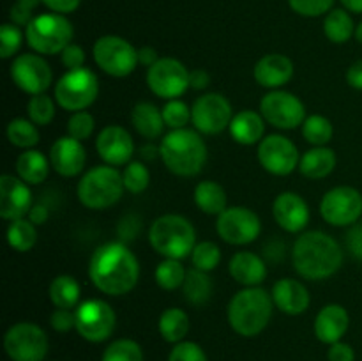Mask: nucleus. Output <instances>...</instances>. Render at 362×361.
I'll list each match as a JSON object with an SVG mask.
<instances>
[{"mask_svg":"<svg viewBox=\"0 0 362 361\" xmlns=\"http://www.w3.org/2000/svg\"><path fill=\"white\" fill-rule=\"evenodd\" d=\"M88 276L95 289L108 296H124L140 278L138 258L124 243H106L94 251Z\"/></svg>","mask_w":362,"mask_h":361,"instance_id":"nucleus-1","label":"nucleus"},{"mask_svg":"<svg viewBox=\"0 0 362 361\" xmlns=\"http://www.w3.org/2000/svg\"><path fill=\"white\" fill-rule=\"evenodd\" d=\"M293 268L306 280H325L336 275L343 264L338 241L320 230H311L297 237L292 250Z\"/></svg>","mask_w":362,"mask_h":361,"instance_id":"nucleus-2","label":"nucleus"},{"mask_svg":"<svg viewBox=\"0 0 362 361\" xmlns=\"http://www.w3.org/2000/svg\"><path fill=\"white\" fill-rule=\"evenodd\" d=\"M159 156L172 173L193 177L200 173L207 163V145L197 131L187 127L172 130L161 138Z\"/></svg>","mask_w":362,"mask_h":361,"instance_id":"nucleus-3","label":"nucleus"},{"mask_svg":"<svg viewBox=\"0 0 362 361\" xmlns=\"http://www.w3.org/2000/svg\"><path fill=\"white\" fill-rule=\"evenodd\" d=\"M274 301L262 287H246L232 297L228 304V322L240 336H257L267 328Z\"/></svg>","mask_w":362,"mask_h":361,"instance_id":"nucleus-4","label":"nucleus"},{"mask_svg":"<svg viewBox=\"0 0 362 361\" xmlns=\"http://www.w3.org/2000/svg\"><path fill=\"white\" fill-rule=\"evenodd\" d=\"M148 243L165 258H186L197 246V232L189 219L179 214H163L148 229Z\"/></svg>","mask_w":362,"mask_h":361,"instance_id":"nucleus-5","label":"nucleus"},{"mask_svg":"<svg viewBox=\"0 0 362 361\" xmlns=\"http://www.w3.org/2000/svg\"><path fill=\"white\" fill-rule=\"evenodd\" d=\"M126 186H124L122 172L110 165L94 166L87 170L85 176L78 183V200L87 209L101 211L112 207L113 204L122 198Z\"/></svg>","mask_w":362,"mask_h":361,"instance_id":"nucleus-6","label":"nucleus"},{"mask_svg":"<svg viewBox=\"0 0 362 361\" xmlns=\"http://www.w3.org/2000/svg\"><path fill=\"white\" fill-rule=\"evenodd\" d=\"M74 28L64 14L42 13L25 27L28 46L39 55H57L71 45Z\"/></svg>","mask_w":362,"mask_h":361,"instance_id":"nucleus-7","label":"nucleus"},{"mask_svg":"<svg viewBox=\"0 0 362 361\" xmlns=\"http://www.w3.org/2000/svg\"><path fill=\"white\" fill-rule=\"evenodd\" d=\"M99 94V80L88 67L67 71L55 85V101L67 112L87 110Z\"/></svg>","mask_w":362,"mask_h":361,"instance_id":"nucleus-8","label":"nucleus"},{"mask_svg":"<svg viewBox=\"0 0 362 361\" xmlns=\"http://www.w3.org/2000/svg\"><path fill=\"white\" fill-rule=\"evenodd\" d=\"M95 64L103 73L115 78H124L138 67V50L120 35H101L92 48Z\"/></svg>","mask_w":362,"mask_h":361,"instance_id":"nucleus-9","label":"nucleus"},{"mask_svg":"<svg viewBox=\"0 0 362 361\" xmlns=\"http://www.w3.org/2000/svg\"><path fill=\"white\" fill-rule=\"evenodd\" d=\"M76 326L74 329L83 340L101 343L115 331V310L103 299H87L74 308Z\"/></svg>","mask_w":362,"mask_h":361,"instance_id":"nucleus-10","label":"nucleus"},{"mask_svg":"<svg viewBox=\"0 0 362 361\" xmlns=\"http://www.w3.org/2000/svg\"><path fill=\"white\" fill-rule=\"evenodd\" d=\"M4 349L13 361H42L48 354V336L34 322H18L7 329Z\"/></svg>","mask_w":362,"mask_h":361,"instance_id":"nucleus-11","label":"nucleus"},{"mask_svg":"<svg viewBox=\"0 0 362 361\" xmlns=\"http://www.w3.org/2000/svg\"><path fill=\"white\" fill-rule=\"evenodd\" d=\"M147 85L158 98L179 99L189 88V71L180 60L163 57L147 69Z\"/></svg>","mask_w":362,"mask_h":361,"instance_id":"nucleus-12","label":"nucleus"},{"mask_svg":"<svg viewBox=\"0 0 362 361\" xmlns=\"http://www.w3.org/2000/svg\"><path fill=\"white\" fill-rule=\"evenodd\" d=\"M233 119L232 105L219 92L200 96L191 106V122L202 134H219L230 127Z\"/></svg>","mask_w":362,"mask_h":361,"instance_id":"nucleus-13","label":"nucleus"},{"mask_svg":"<svg viewBox=\"0 0 362 361\" xmlns=\"http://www.w3.org/2000/svg\"><path fill=\"white\" fill-rule=\"evenodd\" d=\"M320 214L329 225H356L362 216V195L352 186H336L324 195Z\"/></svg>","mask_w":362,"mask_h":361,"instance_id":"nucleus-14","label":"nucleus"},{"mask_svg":"<svg viewBox=\"0 0 362 361\" xmlns=\"http://www.w3.org/2000/svg\"><path fill=\"white\" fill-rule=\"evenodd\" d=\"M260 113L278 130H296L306 120V108L297 96L286 91H272L260 101Z\"/></svg>","mask_w":362,"mask_h":361,"instance_id":"nucleus-15","label":"nucleus"},{"mask_svg":"<svg viewBox=\"0 0 362 361\" xmlns=\"http://www.w3.org/2000/svg\"><path fill=\"white\" fill-rule=\"evenodd\" d=\"M216 230L225 243L243 246L258 239L262 232V223L257 212L243 205H235V207H226L218 216Z\"/></svg>","mask_w":362,"mask_h":361,"instance_id":"nucleus-16","label":"nucleus"},{"mask_svg":"<svg viewBox=\"0 0 362 361\" xmlns=\"http://www.w3.org/2000/svg\"><path fill=\"white\" fill-rule=\"evenodd\" d=\"M11 80L27 94H45L53 81L49 64L39 53H21L11 64Z\"/></svg>","mask_w":362,"mask_h":361,"instance_id":"nucleus-17","label":"nucleus"},{"mask_svg":"<svg viewBox=\"0 0 362 361\" xmlns=\"http://www.w3.org/2000/svg\"><path fill=\"white\" fill-rule=\"evenodd\" d=\"M258 161L272 176H288L299 166V149L283 134H269L258 144Z\"/></svg>","mask_w":362,"mask_h":361,"instance_id":"nucleus-18","label":"nucleus"},{"mask_svg":"<svg viewBox=\"0 0 362 361\" xmlns=\"http://www.w3.org/2000/svg\"><path fill=\"white\" fill-rule=\"evenodd\" d=\"M95 149L103 161L110 166H122L131 161L134 154V142L129 131L122 126H106L95 138Z\"/></svg>","mask_w":362,"mask_h":361,"instance_id":"nucleus-19","label":"nucleus"},{"mask_svg":"<svg viewBox=\"0 0 362 361\" xmlns=\"http://www.w3.org/2000/svg\"><path fill=\"white\" fill-rule=\"evenodd\" d=\"M32 207V191L25 180L9 173L0 177V216L4 219L25 218Z\"/></svg>","mask_w":362,"mask_h":361,"instance_id":"nucleus-20","label":"nucleus"},{"mask_svg":"<svg viewBox=\"0 0 362 361\" xmlns=\"http://www.w3.org/2000/svg\"><path fill=\"white\" fill-rule=\"evenodd\" d=\"M272 214L276 223L290 234L300 232L310 223V207L306 200L293 191H283L276 197Z\"/></svg>","mask_w":362,"mask_h":361,"instance_id":"nucleus-21","label":"nucleus"},{"mask_svg":"<svg viewBox=\"0 0 362 361\" xmlns=\"http://www.w3.org/2000/svg\"><path fill=\"white\" fill-rule=\"evenodd\" d=\"M87 152L83 144L73 137H62L53 142L49 149V163L53 170L62 177H76L83 172Z\"/></svg>","mask_w":362,"mask_h":361,"instance_id":"nucleus-22","label":"nucleus"},{"mask_svg":"<svg viewBox=\"0 0 362 361\" xmlns=\"http://www.w3.org/2000/svg\"><path fill=\"white\" fill-rule=\"evenodd\" d=\"M255 80L265 88H274L288 84L293 76V62L283 53H267L255 66Z\"/></svg>","mask_w":362,"mask_h":361,"instance_id":"nucleus-23","label":"nucleus"},{"mask_svg":"<svg viewBox=\"0 0 362 361\" xmlns=\"http://www.w3.org/2000/svg\"><path fill=\"white\" fill-rule=\"evenodd\" d=\"M349 326L350 315L341 304H325L315 319V335L322 343L332 345L341 342L345 333L349 331Z\"/></svg>","mask_w":362,"mask_h":361,"instance_id":"nucleus-24","label":"nucleus"},{"mask_svg":"<svg viewBox=\"0 0 362 361\" xmlns=\"http://www.w3.org/2000/svg\"><path fill=\"white\" fill-rule=\"evenodd\" d=\"M272 301L286 315H300L310 306V292L306 287L293 278L278 280L272 287Z\"/></svg>","mask_w":362,"mask_h":361,"instance_id":"nucleus-25","label":"nucleus"},{"mask_svg":"<svg viewBox=\"0 0 362 361\" xmlns=\"http://www.w3.org/2000/svg\"><path fill=\"white\" fill-rule=\"evenodd\" d=\"M230 275L244 287H258L267 276V265L253 251H239L230 260Z\"/></svg>","mask_w":362,"mask_h":361,"instance_id":"nucleus-26","label":"nucleus"},{"mask_svg":"<svg viewBox=\"0 0 362 361\" xmlns=\"http://www.w3.org/2000/svg\"><path fill=\"white\" fill-rule=\"evenodd\" d=\"M233 140L240 145H255L264 140L265 119L253 110H243L233 115L228 127Z\"/></svg>","mask_w":362,"mask_h":361,"instance_id":"nucleus-27","label":"nucleus"},{"mask_svg":"<svg viewBox=\"0 0 362 361\" xmlns=\"http://www.w3.org/2000/svg\"><path fill=\"white\" fill-rule=\"evenodd\" d=\"M131 122H133L138 134H141L147 140H156V138L161 137L166 126L161 110L148 101L134 105L133 112H131Z\"/></svg>","mask_w":362,"mask_h":361,"instance_id":"nucleus-28","label":"nucleus"},{"mask_svg":"<svg viewBox=\"0 0 362 361\" xmlns=\"http://www.w3.org/2000/svg\"><path fill=\"white\" fill-rule=\"evenodd\" d=\"M338 158L331 147H313L300 156L299 170L308 179H324L334 170Z\"/></svg>","mask_w":362,"mask_h":361,"instance_id":"nucleus-29","label":"nucleus"},{"mask_svg":"<svg viewBox=\"0 0 362 361\" xmlns=\"http://www.w3.org/2000/svg\"><path fill=\"white\" fill-rule=\"evenodd\" d=\"M49 159L35 149H27L21 152L16 159V173L21 180L30 186V184H41L48 177L49 172Z\"/></svg>","mask_w":362,"mask_h":361,"instance_id":"nucleus-30","label":"nucleus"},{"mask_svg":"<svg viewBox=\"0 0 362 361\" xmlns=\"http://www.w3.org/2000/svg\"><path fill=\"white\" fill-rule=\"evenodd\" d=\"M226 191L216 180H202L194 188V204L205 214L219 216L226 209Z\"/></svg>","mask_w":362,"mask_h":361,"instance_id":"nucleus-31","label":"nucleus"},{"mask_svg":"<svg viewBox=\"0 0 362 361\" xmlns=\"http://www.w3.org/2000/svg\"><path fill=\"white\" fill-rule=\"evenodd\" d=\"M324 34L329 41L336 42V45L350 41L352 35L356 34V23L352 20V14L343 7L329 11L324 20Z\"/></svg>","mask_w":362,"mask_h":361,"instance_id":"nucleus-32","label":"nucleus"},{"mask_svg":"<svg viewBox=\"0 0 362 361\" xmlns=\"http://www.w3.org/2000/svg\"><path fill=\"white\" fill-rule=\"evenodd\" d=\"M158 328L163 340L175 345L186 338L187 331H189V317L180 308H166L159 317Z\"/></svg>","mask_w":362,"mask_h":361,"instance_id":"nucleus-33","label":"nucleus"},{"mask_svg":"<svg viewBox=\"0 0 362 361\" xmlns=\"http://www.w3.org/2000/svg\"><path fill=\"white\" fill-rule=\"evenodd\" d=\"M80 294V283L76 282L74 276L60 275L57 278H53V282L49 283V299H52L55 308L73 310V308L78 306Z\"/></svg>","mask_w":362,"mask_h":361,"instance_id":"nucleus-34","label":"nucleus"},{"mask_svg":"<svg viewBox=\"0 0 362 361\" xmlns=\"http://www.w3.org/2000/svg\"><path fill=\"white\" fill-rule=\"evenodd\" d=\"M7 243L13 250L25 253L37 243V229L28 218L14 219L7 227Z\"/></svg>","mask_w":362,"mask_h":361,"instance_id":"nucleus-35","label":"nucleus"},{"mask_svg":"<svg viewBox=\"0 0 362 361\" xmlns=\"http://www.w3.org/2000/svg\"><path fill=\"white\" fill-rule=\"evenodd\" d=\"M184 297L189 301L191 304H205L212 294V282L205 271L193 268L187 271L186 282L182 285Z\"/></svg>","mask_w":362,"mask_h":361,"instance_id":"nucleus-36","label":"nucleus"},{"mask_svg":"<svg viewBox=\"0 0 362 361\" xmlns=\"http://www.w3.org/2000/svg\"><path fill=\"white\" fill-rule=\"evenodd\" d=\"M332 134H334V127H332V122L327 117L313 113V115L306 117V120L303 122L304 140L310 142L315 147L327 145L332 140Z\"/></svg>","mask_w":362,"mask_h":361,"instance_id":"nucleus-37","label":"nucleus"},{"mask_svg":"<svg viewBox=\"0 0 362 361\" xmlns=\"http://www.w3.org/2000/svg\"><path fill=\"white\" fill-rule=\"evenodd\" d=\"M7 140L27 151L39 144V130L30 119H13L7 124Z\"/></svg>","mask_w":362,"mask_h":361,"instance_id":"nucleus-38","label":"nucleus"},{"mask_svg":"<svg viewBox=\"0 0 362 361\" xmlns=\"http://www.w3.org/2000/svg\"><path fill=\"white\" fill-rule=\"evenodd\" d=\"M187 271L184 269V265L180 264V260L175 258H165L161 264L156 268V283H158L161 289L165 290H177L184 285L186 282Z\"/></svg>","mask_w":362,"mask_h":361,"instance_id":"nucleus-39","label":"nucleus"},{"mask_svg":"<svg viewBox=\"0 0 362 361\" xmlns=\"http://www.w3.org/2000/svg\"><path fill=\"white\" fill-rule=\"evenodd\" d=\"M101 361H144V350L134 340L119 338L106 347Z\"/></svg>","mask_w":362,"mask_h":361,"instance_id":"nucleus-40","label":"nucleus"},{"mask_svg":"<svg viewBox=\"0 0 362 361\" xmlns=\"http://www.w3.org/2000/svg\"><path fill=\"white\" fill-rule=\"evenodd\" d=\"M28 119L35 126H48L55 117V98L46 94H35L27 103Z\"/></svg>","mask_w":362,"mask_h":361,"instance_id":"nucleus-41","label":"nucleus"},{"mask_svg":"<svg viewBox=\"0 0 362 361\" xmlns=\"http://www.w3.org/2000/svg\"><path fill=\"white\" fill-rule=\"evenodd\" d=\"M191 262H193V268L200 269V271H214L221 262V250L212 241H202L194 246L193 253H191Z\"/></svg>","mask_w":362,"mask_h":361,"instance_id":"nucleus-42","label":"nucleus"},{"mask_svg":"<svg viewBox=\"0 0 362 361\" xmlns=\"http://www.w3.org/2000/svg\"><path fill=\"white\" fill-rule=\"evenodd\" d=\"M122 179L126 190L129 193L138 195L147 190L148 183H151V172L141 161H129L124 168Z\"/></svg>","mask_w":362,"mask_h":361,"instance_id":"nucleus-43","label":"nucleus"},{"mask_svg":"<svg viewBox=\"0 0 362 361\" xmlns=\"http://www.w3.org/2000/svg\"><path fill=\"white\" fill-rule=\"evenodd\" d=\"M163 119L170 130H182L191 120V108L180 99H170L163 106Z\"/></svg>","mask_w":362,"mask_h":361,"instance_id":"nucleus-44","label":"nucleus"},{"mask_svg":"<svg viewBox=\"0 0 362 361\" xmlns=\"http://www.w3.org/2000/svg\"><path fill=\"white\" fill-rule=\"evenodd\" d=\"M95 127V120L87 110H81V112H73L71 113L69 120H67V134L76 140L83 142L87 138L92 137Z\"/></svg>","mask_w":362,"mask_h":361,"instance_id":"nucleus-45","label":"nucleus"},{"mask_svg":"<svg viewBox=\"0 0 362 361\" xmlns=\"http://www.w3.org/2000/svg\"><path fill=\"white\" fill-rule=\"evenodd\" d=\"M23 42V32L18 25L4 23L0 27V57L2 59H11L14 53L20 50Z\"/></svg>","mask_w":362,"mask_h":361,"instance_id":"nucleus-46","label":"nucleus"},{"mask_svg":"<svg viewBox=\"0 0 362 361\" xmlns=\"http://www.w3.org/2000/svg\"><path fill=\"white\" fill-rule=\"evenodd\" d=\"M334 2L336 0H288V6L300 16L317 18L334 9Z\"/></svg>","mask_w":362,"mask_h":361,"instance_id":"nucleus-47","label":"nucleus"},{"mask_svg":"<svg viewBox=\"0 0 362 361\" xmlns=\"http://www.w3.org/2000/svg\"><path fill=\"white\" fill-rule=\"evenodd\" d=\"M39 4H42L41 0H14L9 11L11 23L18 27H27L34 20V11L37 9Z\"/></svg>","mask_w":362,"mask_h":361,"instance_id":"nucleus-48","label":"nucleus"},{"mask_svg":"<svg viewBox=\"0 0 362 361\" xmlns=\"http://www.w3.org/2000/svg\"><path fill=\"white\" fill-rule=\"evenodd\" d=\"M168 361H209L207 354L198 343L194 342H179L170 350Z\"/></svg>","mask_w":362,"mask_h":361,"instance_id":"nucleus-49","label":"nucleus"},{"mask_svg":"<svg viewBox=\"0 0 362 361\" xmlns=\"http://www.w3.org/2000/svg\"><path fill=\"white\" fill-rule=\"evenodd\" d=\"M49 324L55 331L67 333L76 326V319H74V311L67 310V308H55L49 317Z\"/></svg>","mask_w":362,"mask_h":361,"instance_id":"nucleus-50","label":"nucleus"},{"mask_svg":"<svg viewBox=\"0 0 362 361\" xmlns=\"http://www.w3.org/2000/svg\"><path fill=\"white\" fill-rule=\"evenodd\" d=\"M60 60H62L64 67L67 71H74V69H81L85 64V52L80 45H74L71 42L62 53H60Z\"/></svg>","mask_w":362,"mask_h":361,"instance_id":"nucleus-51","label":"nucleus"},{"mask_svg":"<svg viewBox=\"0 0 362 361\" xmlns=\"http://www.w3.org/2000/svg\"><path fill=\"white\" fill-rule=\"evenodd\" d=\"M329 361H356V350L345 342H336L329 347Z\"/></svg>","mask_w":362,"mask_h":361,"instance_id":"nucleus-52","label":"nucleus"},{"mask_svg":"<svg viewBox=\"0 0 362 361\" xmlns=\"http://www.w3.org/2000/svg\"><path fill=\"white\" fill-rule=\"evenodd\" d=\"M346 246L354 257L362 260V223H356L346 234Z\"/></svg>","mask_w":362,"mask_h":361,"instance_id":"nucleus-53","label":"nucleus"},{"mask_svg":"<svg viewBox=\"0 0 362 361\" xmlns=\"http://www.w3.org/2000/svg\"><path fill=\"white\" fill-rule=\"evenodd\" d=\"M42 6L48 7L52 13H57V14H71L74 13V11L80 7L81 0H41Z\"/></svg>","mask_w":362,"mask_h":361,"instance_id":"nucleus-54","label":"nucleus"},{"mask_svg":"<svg viewBox=\"0 0 362 361\" xmlns=\"http://www.w3.org/2000/svg\"><path fill=\"white\" fill-rule=\"evenodd\" d=\"M346 81L350 87L362 91V60H356L346 71Z\"/></svg>","mask_w":362,"mask_h":361,"instance_id":"nucleus-55","label":"nucleus"},{"mask_svg":"<svg viewBox=\"0 0 362 361\" xmlns=\"http://www.w3.org/2000/svg\"><path fill=\"white\" fill-rule=\"evenodd\" d=\"M211 81V76L205 69H194L189 71V87L194 88V91H202L205 88Z\"/></svg>","mask_w":362,"mask_h":361,"instance_id":"nucleus-56","label":"nucleus"},{"mask_svg":"<svg viewBox=\"0 0 362 361\" xmlns=\"http://www.w3.org/2000/svg\"><path fill=\"white\" fill-rule=\"evenodd\" d=\"M138 60H140L141 66H145L148 69V67L154 66L159 60L158 52H156V48H152V46H141V48L138 50Z\"/></svg>","mask_w":362,"mask_h":361,"instance_id":"nucleus-57","label":"nucleus"},{"mask_svg":"<svg viewBox=\"0 0 362 361\" xmlns=\"http://www.w3.org/2000/svg\"><path fill=\"white\" fill-rule=\"evenodd\" d=\"M28 219H30L35 227L45 225V223L48 222V209L41 204L34 205V207L30 209V212H28Z\"/></svg>","mask_w":362,"mask_h":361,"instance_id":"nucleus-58","label":"nucleus"},{"mask_svg":"<svg viewBox=\"0 0 362 361\" xmlns=\"http://www.w3.org/2000/svg\"><path fill=\"white\" fill-rule=\"evenodd\" d=\"M343 6V9H346L349 13L354 14H362V0H339Z\"/></svg>","mask_w":362,"mask_h":361,"instance_id":"nucleus-59","label":"nucleus"},{"mask_svg":"<svg viewBox=\"0 0 362 361\" xmlns=\"http://www.w3.org/2000/svg\"><path fill=\"white\" fill-rule=\"evenodd\" d=\"M156 156H159V147H154V145H145V147H141V158L154 159Z\"/></svg>","mask_w":362,"mask_h":361,"instance_id":"nucleus-60","label":"nucleus"},{"mask_svg":"<svg viewBox=\"0 0 362 361\" xmlns=\"http://www.w3.org/2000/svg\"><path fill=\"white\" fill-rule=\"evenodd\" d=\"M354 35H356L357 41H359L362 45V21H361V23L356 25V34H354Z\"/></svg>","mask_w":362,"mask_h":361,"instance_id":"nucleus-61","label":"nucleus"}]
</instances>
